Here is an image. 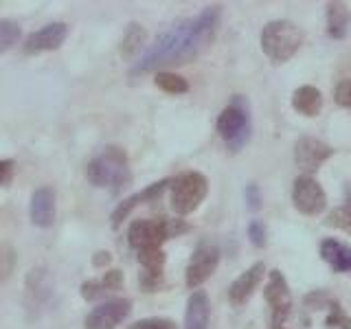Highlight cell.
<instances>
[{"label":"cell","instance_id":"obj_11","mask_svg":"<svg viewBox=\"0 0 351 329\" xmlns=\"http://www.w3.org/2000/svg\"><path fill=\"white\" fill-rule=\"evenodd\" d=\"M132 312L130 299H110L86 316V329H117Z\"/></svg>","mask_w":351,"mask_h":329},{"label":"cell","instance_id":"obj_7","mask_svg":"<svg viewBox=\"0 0 351 329\" xmlns=\"http://www.w3.org/2000/svg\"><path fill=\"white\" fill-rule=\"evenodd\" d=\"M263 299H266L272 312V327L281 329L285 318L292 312V292H290L288 279L283 277L281 270L274 268L268 272V283H266V288H263Z\"/></svg>","mask_w":351,"mask_h":329},{"label":"cell","instance_id":"obj_6","mask_svg":"<svg viewBox=\"0 0 351 329\" xmlns=\"http://www.w3.org/2000/svg\"><path fill=\"white\" fill-rule=\"evenodd\" d=\"M208 180L200 171H184L171 180V208L176 215H189L204 202Z\"/></svg>","mask_w":351,"mask_h":329},{"label":"cell","instance_id":"obj_16","mask_svg":"<svg viewBox=\"0 0 351 329\" xmlns=\"http://www.w3.org/2000/svg\"><path fill=\"white\" fill-rule=\"evenodd\" d=\"M211 321V303L204 290H193L186 301L184 312V329H208Z\"/></svg>","mask_w":351,"mask_h":329},{"label":"cell","instance_id":"obj_5","mask_svg":"<svg viewBox=\"0 0 351 329\" xmlns=\"http://www.w3.org/2000/svg\"><path fill=\"white\" fill-rule=\"evenodd\" d=\"M250 106L248 99L235 95L217 117V132L230 151H239L250 138Z\"/></svg>","mask_w":351,"mask_h":329},{"label":"cell","instance_id":"obj_28","mask_svg":"<svg viewBox=\"0 0 351 329\" xmlns=\"http://www.w3.org/2000/svg\"><path fill=\"white\" fill-rule=\"evenodd\" d=\"M130 329H176V325L169 318H143V321L134 323Z\"/></svg>","mask_w":351,"mask_h":329},{"label":"cell","instance_id":"obj_3","mask_svg":"<svg viewBox=\"0 0 351 329\" xmlns=\"http://www.w3.org/2000/svg\"><path fill=\"white\" fill-rule=\"evenodd\" d=\"M189 230V224L182 219H169V217H149V219H134L128 230V241L136 252L143 250H158L165 241L171 237H180Z\"/></svg>","mask_w":351,"mask_h":329},{"label":"cell","instance_id":"obj_13","mask_svg":"<svg viewBox=\"0 0 351 329\" xmlns=\"http://www.w3.org/2000/svg\"><path fill=\"white\" fill-rule=\"evenodd\" d=\"M55 200H58V195H55V189L51 184H42L33 191L31 202H29V217L33 226H40V228L53 226Z\"/></svg>","mask_w":351,"mask_h":329},{"label":"cell","instance_id":"obj_1","mask_svg":"<svg viewBox=\"0 0 351 329\" xmlns=\"http://www.w3.org/2000/svg\"><path fill=\"white\" fill-rule=\"evenodd\" d=\"M222 5H208L195 18L180 20L152 44L130 69V75H145L162 66L186 64L197 58L217 36Z\"/></svg>","mask_w":351,"mask_h":329},{"label":"cell","instance_id":"obj_33","mask_svg":"<svg viewBox=\"0 0 351 329\" xmlns=\"http://www.w3.org/2000/svg\"><path fill=\"white\" fill-rule=\"evenodd\" d=\"M281 329H283V327H281Z\"/></svg>","mask_w":351,"mask_h":329},{"label":"cell","instance_id":"obj_27","mask_svg":"<svg viewBox=\"0 0 351 329\" xmlns=\"http://www.w3.org/2000/svg\"><path fill=\"white\" fill-rule=\"evenodd\" d=\"M266 224L261 222V219H252V222L248 224V237H250V244L255 248H263L266 246Z\"/></svg>","mask_w":351,"mask_h":329},{"label":"cell","instance_id":"obj_12","mask_svg":"<svg viewBox=\"0 0 351 329\" xmlns=\"http://www.w3.org/2000/svg\"><path fill=\"white\" fill-rule=\"evenodd\" d=\"M66 38H69V25L66 22H49V25L31 33L22 44V51H25V55L55 51L62 47Z\"/></svg>","mask_w":351,"mask_h":329},{"label":"cell","instance_id":"obj_32","mask_svg":"<svg viewBox=\"0 0 351 329\" xmlns=\"http://www.w3.org/2000/svg\"><path fill=\"white\" fill-rule=\"evenodd\" d=\"M110 261H112V255H110L108 250H99L97 255L93 257V266L95 268H106V266H110Z\"/></svg>","mask_w":351,"mask_h":329},{"label":"cell","instance_id":"obj_26","mask_svg":"<svg viewBox=\"0 0 351 329\" xmlns=\"http://www.w3.org/2000/svg\"><path fill=\"white\" fill-rule=\"evenodd\" d=\"M327 224L329 226H336V228L345 230V233L351 235V197H349V200L343 206L334 208V211L327 215Z\"/></svg>","mask_w":351,"mask_h":329},{"label":"cell","instance_id":"obj_24","mask_svg":"<svg viewBox=\"0 0 351 329\" xmlns=\"http://www.w3.org/2000/svg\"><path fill=\"white\" fill-rule=\"evenodd\" d=\"M20 40V25L9 18L0 20V53H7L14 49Z\"/></svg>","mask_w":351,"mask_h":329},{"label":"cell","instance_id":"obj_17","mask_svg":"<svg viewBox=\"0 0 351 329\" xmlns=\"http://www.w3.org/2000/svg\"><path fill=\"white\" fill-rule=\"evenodd\" d=\"M321 257L334 272H351V246L338 239L321 241Z\"/></svg>","mask_w":351,"mask_h":329},{"label":"cell","instance_id":"obj_29","mask_svg":"<svg viewBox=\"0 0 351 329\" xmlns=\"http://www.w3.org/2000/svg\"><path fill=\"white\" fill-rule=\"evenodd\" d=\"M334 99L340 108H347L351 110V82L349 80H343L334 90Z\"/></svg>","mask_w":351,"mask_h":329},{"label":"cell","instance_id":"obj_21","mask_svg":"<svg viewBox=\"0 0 351 329\" xmlns=\"http://www.w3.org/2000/svg\"><path fill=\"white\" fill-rule=\"evenodd\" d=\"M27 294L31 296V305H44L53 296V283L44 268L31 270L27 281Z\"/></svg>","mask_w":351,"mask_h":329},{"label":"cell","instance_id":"obj_10","mask_svg":"<svg viewBox=\"0 0 351 329\" xmlns=\"http://www.w3.org/2000/svg\"><path fill=\"white\" fill-rule=\"evenodd\" d=\"M334 156V147L314 136H301L294 145V162L303 175H312L325 160Z\"/></svg>","mask_w":351,"mask_h":329},{"label":"cell","instance_id":"obj_9","mask_svg":"<svg viewBox=\"0 0 351 329\" xmlns=\"http://www.w3.org/2000/svg\"><path fill=\"white\" fill-rule=\"evenodd\" d=\"M217 263H219V248L215 244H211V241H200V244L195 246L189 263H186V270H184L186 288L189 290L200 288V285L217 270Z\"/></svg>","mask_w":351,"mask_h":329},{"label":"cell","instance_id":"obj_8","mask_svg":"<svg viewBox=\"0 0 351 329\" xmlns=\"http://www.w3.org/2000/svg\"><path fill=\"white\" fill-rule=\"evenodd\" d=\"M292 204L299 213L316 217L327 208V193L312 175H299L292 184Z\"/></svg>","mask_w":351,"mask_h":329},{"label":"cell","instance_id":"obj_22","mask_svg":"<svg viewBox=\"0 0 351 329\" xmlns=\"http://www.w3.org/2000/svg\"><path fill=\"white\" fill-rule=\"evenodd\" d=\"M147 40V31L143 25H138V22H132V25L128 27L123 40H121V55H123L125 60L134 58L136 53H141L143 44H145Z\"/></svg>","mask_w":351,"mask_h":329},{"label":"cell","instance_id":"obj_18","mask_svg":"<svg viewBox=\"0 0 351 329\" xmlns=\"http://www.w3.org/2000/svg\"><path fill=\"white\" fill-rule=\"evenodd\" d=\"M123 285V272L121 270H108L101 279H90L82 283V296L86 301H97L106 296L108 292H117Z\"/></svg>","mask_w":351,"mask_h":329},{"label":"cell","instance_id":"obj_4","mask_svg":"<svg viewBox=\"0 0 351 329\" xmlns=\"http://www.w3.org/2000/svg\"><path fill=\"white\" fill-rule=\"evenodd\" d=\"M259 44L263 55L272 64H285L299 53L303 44V33L292 20H272L261 29Z\"/></svg>","mask_w":351,"mask_h":329},{"label":"cell","instance_id":"obj_23","mask_svg":"<svg viewBox=\"0 0 351 329\" xmlns=\"http://www.w3.org/2000/svg\"><path fill=\"white\" fill-rule=\"evenodd\" d=\"M154 84L167 95H184L186 90H189V84H186L184 77L176 75V73H167V71H158Z\"/></svg>","mask_w":351,"mask_h":329},{"label":"cell","instance_id":"obj_15","mask_svg":"<svg viewBox=\"0 0 351 329\" xmlns=\"http://www.w3.org/2000/svg\"><path fill=\"white\" fill-rule=\"evenodd\" d=\"M167 186H171V178H162V180H158V182H154V184L145 186L143 191H138V193H134V195L125 197V200L114 208V213H112V226L119 228L121 222H123V219H125L132 211H134V208H136L138 204L156 200V197L162 195V191L167 189Z\"/></svg>","mask_w":351,"mask_h":329},{"label":"cell","instance_id":"obj_20","mask_svg":"<svg viewBox=\"0 0 351 329\" xmlns=\"http://www.w3.org/2000/svg\"><path fill=\"white\" fill-rule=\"evenodd\" d=\"M325 20H327V36L334 40H343L351 25V11L345 3H327Z\"/></svg>","mask_w":351,"mask_h":329},{"label":"cell","instance_id":"obj_31","mask_svg":"<svg viewBox=\"0 0 351 329\" xmlns=\"http://www.w3.org/2000/svg\"><path fill=\"white\" fill-rule=\"evenodd\" d=\"M14 171H16V162L11 160V158H5V160H0V184L7 186L11 184V180H14Z\"/></svg>","mask_w":351,"mask_h":329},{"label":"cell","instance_id":"obj_30","mask_svg":"<svg viewBox=\"0 0 351 329\" xmlns=\"http://www.w3.org/2000/svg\"><path fill=\"white\" fill-rule=\"evenodd\" d=\"M244 195H246V204H248L250 211H259V208H261V191H259V184H255V182L246 184Z\"/></svg>","mask_w":351,"mask_h":329},{"label":"cell","instance_id":"obj_2","mask_svg":"<svg viewBox=\"0 0 351 329\" xmlns=\"http://www.w3.org/2000/svg\"><path fill=\"white\" fill-rule=\"evenodd\" d=\"M86 178L90 184L99 186V189H110L112 193L125 189L132 182V169L125 149H121L117 145L104 147L88 162Z\"/></svg>","mask_w":351,"mask_h":329},{"label":"cell","instance_id":"obj_19","mask_svg":"<svg viewBox=\"0 0 351 329\" xmlns=\"http://www.w3.org/2000/svg\"><path fill=\"white\" fill-rule=\"evenodd\" d=\"M292 108L303 117H318L323 110V95L316 86H301L292 93Z\"/></svg>","mask_w":351,"mask_h":329},{"label":"cell","instance_id":"obj_25","mask_svg":"<svg viewBox=\"0 0 351 329\" xmlns=\"http://www.w3.org/2000/svg\"><path fill=\"white\" fill-rule=\"evenodd\" d=\"M327 318H325V325L327 327H336V329H351V316H347V312L343 310V305H340L336 299H329L327 303Z\"/></svg>","mask_w":351,"mask_h":329},{"label":"cell","instance_id":"obj_14","mask_svg":"<svg viewBox=\"0 0 351 329\" xmlns=\"http://www.w3.org/2000/svg\"><path fill=\"white\" fill-rule=\"evenodd\" d=\"M263 272H266L263 261L252 263V266L246 272H241L239 277L228 285V301H230V305H235V307L246 305V301L250 299L252 292H255L257 285L261 283Z\"/></svg>","mask_w":351,"mask_h":329}]
</instances>
